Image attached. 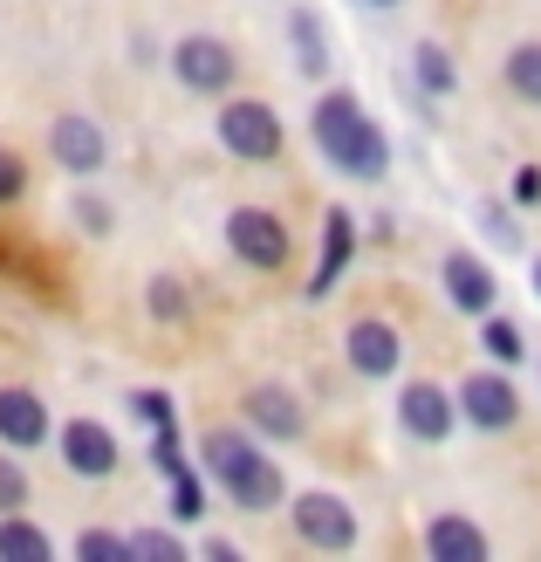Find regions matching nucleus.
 I'll return each mask as SVG.
<instances>
[{"label":"nucleus","instance_id":"obj_1","mask_svg":"<svg viewBox=\"0 0 541 562\" xmlns=\"http://www.w3.org/2000/svg\"><path fill=\"white\" fill-rule=\"evenodd\" d=\"M308 131H316V151L336 165L343 179H384L391 172V145H384V131L370 124V110L350 97V90H336L316 103V117H308Z\"/></svg>","mask_w":541,"mask_h":562},{"label":"nucleus","instance_id":"obj_2","mask_svg":"<svg viewBox=\"0 0 541 562\" xmlns=\"http://www.w3.org/2000/svg\"><path fill=\"white\" fill-rule=\"evenodd\" d=\"M199 453H206V473L226 487V501L234 508H247V515H268L274 501H281V467L253 446L247 432H226V426H213L206 439H199Z\"/></svg>","mask_w":541,"mask_h":562},{"label":"nucleus","instance_id":"obj_3","mask_svg":"<svg viewBox=\"0 0 541 562\" xmlns=\"http://www.w3.org/2000/svg\"><path fill=\"white\" fill-rule=\"evenodd\" d=\"M219 145L247 165H268V158H281V117L253 97H234L219 110Z\"/></svg>","mask_w":541,"mask_h":562},{"label":"nucleus","instance_id":"obj_4","mask_svg":"<svg viewBox=\"0 0 541 562\" xmlns=\"http://www.w3.org/2000/svg\"><path fill=\"white\" fill-rule=\"evenodd\" d=\"M172 76L185 82L192 97H226V90H234V76H240V55L226 48L219 35H185L172 48Z\"/></svg>","mask_w":541,"mask_h":562},{"label":"nucleus","instance_id":"obj_5","mask_svg":"<svg viewBox=\"0 0 541 562\" xmlns=\"http://www.w3.org/2000/svg\"><path fill=\"white\" fill-rule=\"evenodd\" d=\"M226 247L247 261V268H281L289 261V227H281V213H268V206H234L226 213Z\"/></svg>","mask_w":541,"mask_h":562},{"label":"nucleus","instance_id":"obj_6","mask_svg":"<svg viewBox=\"0 0 541 562\" xmlns=\"http://www.w3.org/2000/svg\"><path fill=\"white\" fill-rule=\"evenodd\" d=\"M289 521H295V536H302L308 549H329V555L357 549V515H350L343 494H295Z\"/></svg>","mask_w":541,"mask_h":562},{"label":"nucleus","instance_id":"obj_7","mask_svg":"<svg viewBox=\"0 0 541 562\" xmlns=\"http://www.w3.org/2000/svg\"><path fill=\"white\" fill-rule=\"evenodd\" d=\"M397 426H405L418 446H446L452 426H460V398H446V384H405L397 391Z\"/></svg>","mask_w":541,"mask_h":562},{"label":"nucleus","instance_id":"obj_8","mask_svg":"<svg viewBox=\"0 0 541 562\" xmlns=\"http://www.w3.org/2000/svg\"><path fill=\"white\" fill-rule=\"evenodd\" d=\"M460 418H466V426H480V432H507V426L521 418L515 378H507V371H473V378L460 384Z\"/></svg>","mask_w":541,"mask_h":562},{"label":"nucleus","instance_id":"obj_9","mask_svg":"<svg viewBox=\"0 0 541 562\" xmlns=\"http://www.w3.org/2000/svg\"><path fill=\"white\" fill-rule=\"evenodd\" d=\"M48 151H55V165H63L69 179H97V172H103V158H110V137H103L97 117H55Z\"/></svg>","mask_w":541,"mask_h":562},{"label":"nucleus","instance_id":"obj_10","mask_svg":"<svg viewBox=\"0 0 541 562\" xmlns=\"http://www.w3.org/2000/svg\"><path fill=\"white\" fill-rule=\"evenodd\" d=\"M63 467L82 481H110L117 473V432L97 426V418H69L63 426Z\"/></svg>","mask_w":541,"mask_h":562},{"label":"nucleus","instance_id":"obj_11","mask_svg":"<svg viewBox=\"0 0 541 562\" xmlns=\"http://www.w3.org/2000/svg\"><path fill=\"white\" fill-rule=\"evenodd\" d=\"M439 281H446V302H452V308H466V316H494L500 281H494V268L480 261V255H446Z\"/></svg>","mask_w":541,"mask_h":562},{"label":"nucleus","instance_id":"obj_12","mask_svg":"<svg viewBox=\"0 0 541 562\" xmlns=\"http://www.w3.org/2000/svg\"><path fill=\"white\" fill-rule=\"evenodd\" d=\"M343 350H350V371H357V378H391L397 363H405V336L370 316V323H350Z\"/></svg>","mask_w":541,"mask_h":562},{"label":"nucleus","instance_id":"obj_13","mask_svg":"<svg viewBox=\"0 0 541 562\" xmlns=\"http://www.w3.org/2000/svg\"><path fill=\"white\" fill-rule=\"evenodd\" d=\"M48 432H55V426H48V405L35 398V391H21V384L0 391V439H8L14 453H35Z\"/></svg>","mask_w":541,"mask_h":562},{"label":"nucleus","instance_id":"obj_14","mask_svg":"<svg viewBox=\"0 0 541 562\" xmlns=\"http://www.w3.org/2000/svg\"><path fill=\"white\" fill-rule=\"evenodd\" d=\"M350 255H357V220L350 213H329L323 220V261H316V274H308V302H323L336 281H343V268H350Z\"/></svg>","mask_w":541,"mask_h":562},{"label":"nucleus","instance_id":"obj_15","mask_svg":"<svg viewBox=\"0 0 541 562\" xmlns=\"http://www.w3.org/2000/svg\"><path fill=\"white\" fill-rule=\"evenodd\" d=\"M247 426L268 432V439H302L308 418H302V405L281 384H261V391H247Z\"/></svg>","mask_w":541,"mask_h":562},{"label":"nucleus","instance_id":"obj_16","mask_svg":"<svg viewBox=\"0 0 541 562\" xmlns=\"http://www.w3.org/2000/svg\"><path fill=\"white\" fill-rule=\"evenodd\" d=\"M425 555H439V562H487V536H480L466 515H439L432 528H425Z\"/></svg>","mask_w":541,"mask_h":562},{"label":"nucleus","instance_id":"obj_17","mask_svg":"<svg viewBox=\"0 0 541 562\" xmlns=\"http://www.w3.org/2000/svg\"><path fill=\"white\" fill-rule=\"evenodd\" d=\"M0 555H8V562H48V555H55V542L42 536L35 521H21V515H0Z\"/></svg>","mask_w":541,"mask_h":562},{"label":"nucleus","instance_id":"obj_18","mask_svg":"<svg viewBox=\"0 0 541 562\" xmlns=\"http://www.w3.org/2000/svg\"><path fill=\"white\" fill-rule=\"evenodd\" d=\"M500 76H507V90H515L521 103H541V42H515Z\"/></svg>","mask_w":541,"mask_h":562},{"label":"nucleus","instance_id":"obj_19","mask_svg":"<svg viewBox=\"0 0 541 562\" xmlns=\"http://www.w3.org/2000/svg\"><path fill=\"white\" fill-rule=\"evenodd\" d=\"M412 69H418V82H425L432 97H452V90H460V69H452V55H446L439 42H418Z\"/></svg>","mask_w":541,"mask_h":562},{"label":"nucleus","instance_id":"obj_20","mask_svg":"<svg viewBox=\"0 0 541 562\" xmlns=\"http://www.w3.org/2000/svg\"><path fill=\"white\" fill-rule=\"evenodd\" d=\"M289 35H295V55H302V76H329V48H323V27H316V14H308V8H295Z\"/></svg>","mask_w":541,"mask_h":562},{"label":"nucleus","instance_id":"obj_21","mask_svg":"<svg viewBox=\"0 0 541 562\" xmlns=\"http://www.w3.org/2000/svg\"><path fill=\"white\" fill-rule=\"evenodd\" d=\"M480 350H487L494 363H521V357H528V336H521V323L487 316V323H480Z\"/></svg>","mask_w":541,"mask_h":562},{"label":"nucleus","instance_id":"obj_22","mask_svg":"<svg viewBox=\"0 0 541 562\" xmlns=\"http://www.w3.org/2000/svg\"><path fill=\"white\" fill-rule=\"evenodd\" d=\"M76 555H82V562H124V555H131V536H117V528H82V536H76Z\"/></svg>","mask_w":541,"mask_h":562},{"label":"nucleus","instance_id":"obj_23","mask_svg":"<svg viewBox=\"0 0 541 562\" xmlns=\"http://www.w3.org/2000/svg\"><path fill=\"white\" fill-rule=\"evenodd\" d=\"M131 555H151V562H185V542L172 528H137L131 536Z\"/></svg>","mask_w":541,"mask_h":562},{"label":"nucleus","instance_id":"obj_24","mask_svg":"<svg viewBox=\"0 0 541 562\" xmlns=\"http://www.w3.org/2000/svg\"><path fill=\"white\" fill-rule=\"evenodd\" d=\"M145 302H151V316H158V323H179V316H185V289H179L172 274H158Z\"/></svg>","mask_w":541,"mask_h":562},{"label":"nucleus","instance_id":"obj_25","mask_svg":"<svg viewBox=\"0 0 541 562\" xmlns=\"http://www.w3.org/2000/svg\"><path fill=\"white\" fill-rule=\"evenodd\" d=\"M172 515H179V521H199V515H206V494H199L192 467H185V473H172Z\"/></svg>","mask_w":541,"mask_h":562},{"label":"nucleus","instance_id":"obj_26","mask_svg":"<svg viewBox=\"0 0 541 562\" xmlns=\"http://www.w3.org/2000/svg\"><path fill=\"white\" fill-rule=\"evenodd\" d=\"M151 467L172 481V473H185V446H179V426H158V446H151Z\"/></svg>","mask_w":541,"mask_h":562},{"label":"nucleus","instance_id":"obj_27","mask_svg":"<svg viewBox=\"0 0 541 562\" xmlns=\"http://www.w3.org/2000/svg\"><path fill=\"white\" fill-rule=\"evenodd\" d=\"M14 508H27V473L14 460H0V515H14Z\"/></svg>","mask_w":541,"mask_h":562},{"label":"nucleus","instance_id":"obj_28","mask_svg":"<svg viewBox=\"0 0 541 562\" xmlns=\"http://www.w3.org/2000/svg\"><path fill=\"white\" fill-rule=\"evenodd\" d=\"M21 192H27V165H21L8 145H0V206H14Z\"/></svg>","mask_w":541,"mask_h":562},{"label":"nucleus","instance_id":"obj_29","mask_svg":"<svg viewBox=\"0 0 541 562\" xmlns=\"http://www.w3.org/2000/svg\"><path fill=\"white\" fill-rule=\"evenodd\" d=\"M137 412H145L151 418V426H179V418H172V398H165V391H137V398H131Z\"/></svg>","mask_w":541,"mask_h":562},{"label":"nucleus","instance_id":"obj_30","mask_svg":"<svg viewBox=\"0 0 541 562\" xmlns=\"http://www.w3.org/2000/svg\"><path fill=\"white\" fill-rule=\"evenodd\" d=\"M76 220H82V234H110V206H103V200H90V192L76 200Z\"/></svg>","mask_w":541,"mask_h":562},{"label":"nucleus","instance_id":"obj_31","mask_svg":"<svg viewBox=\"0 0 541 562\" xmlns=\"http://www.w3.org/2000/svg\"><path fill=\"white\" fill-rule=\"evenodd\" d=\"M480 220H487V234H494L500 247H521V227H515V220H507L500 206H487V213H480Z\"/></svg>","mask_w":541,"mask_h":562},{"label":"nucleus","instance_id":"obj_32","mask_svg":"<svg viewBox=\"0 0 541 562\" xmlns=\"http://www.w3.org/2000/svg\"><path fill=\"white\" fill-rule=\"evenodd\" d=\"M515 200L521 206H541V165H521V172H515Z\"/></svg>","mask_w":541,"mask_h":562},{"label":"nucleus","instance_id":"obj_33","mask_svg":"<svg viewBox=\"0 0 541 562\" xmlns=\"http://www.w3.org/2000/svg\"><path fill=\"white\" fill-rule=\"evenodd\" d=\"M534 295H541V255H534Z\"/></svg>","mask_w":541,"mask_h":562},{"label":"nucleus","instance_id":"obj_34","mask_svg":"<svg viewBox=\"0 0 541 562\" xmlns=\"http://www.w3.org/2000/svg\"><path fill=\"white\" fill-rule=\"evenodd\" d=\"M363 8H397V0H363Z\"/></svg>","mask_w":541,"mask_h":562}]
</instances>
